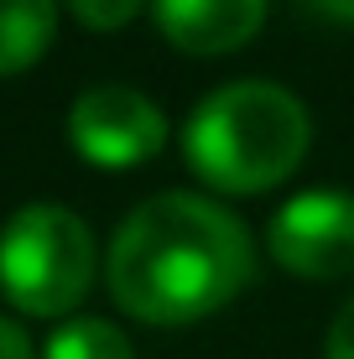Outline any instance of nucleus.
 Wrapping results in <instances>:
<instances>
[{
  "instance_id": "nucleus-5",
  "label": "nucleus",
  "mask_w": 354,
  "mask_h": 359,
  "mask_svg": "<svg viewBox=\"0 0 354 359\" xmlns=\"http://www.w3.org/2000/svg\"><path fill=\"white\" fill-rule=\"evenodd\" d=\"M68 141L94 167H141L167 146V120L141 89L100 83L68 109Z\"/></svg>"
},
{
  "instance_id": "nucleus-12",
  "label": "nucleus",
  "mask_w": 354,
  "mask_h": 359,
  "mask_svg": "<svg viewBox=\"0 0 354 359\" xmlns=\"http://www.w3.org/2000/svg\"><path fill=\"white\" fill-rule=\"evenodd\" d=\"M318 16H328V21H339V27H354V0H308Z\"/></svg>"
},
{
  "instance_id": "nucleus-1",
  "label": "nucleus",
  "mask_w": 354,
  "mask_h": 359,
  "mask_svg": "<svg viewBox=\"0 0 354 359\" xmlns=\"http://www.w3.org/2000/svg\"><path fill=\"white\" fill-rule=\"evenodd\" d=\"M255 271L250 234L198 193H156L130 208L104 255L109 297L141 323H198L240 297Z\"/></svg>"
},
{
  "instance_id": "nucleus-11",
  "label": "nucleus",
  "mask_w": 354,
  "mask_h": 359,
  "mask_svg": "<svg viewBox=\"0 0 354 359\" xmlns=\"http://www.w3.org/2000/svg\"><path fill=\"white\" fill-rule=\"evenodd\" d=\"M0 359H32V344L11 318H0Z\"/></svg>"
},
{
  "instance_id": "nucleus-2",
  "label": "nucleus",
  "mask_w": 354,
  "mask_h": 359,
  "mask_svg": "<svg viewBox=\"0 0 354 359\" xmlns=\"http://www.w3.org/2000/svg\"><path fill=\"white\" fill-rule=\"evenodd\" d=\"M313 120L302 99L266 79L224 83L188 115L182 156L219 193H271L302 167Z\"/></svg>"
},
{
  "instance_id": "nucleus-10",
  "label": "nucleus",
  "mask_w": 354,
  "mask_h": 359,
  "mask_svg": "<svg viewBox=\"0 0 354 359\" xmlns=\"http://www.w3.org/2000/svg\"><path fill=\"white\" fill-rule=\"evenodd\" d=\"M323 359H354V297L339 307V318L328 323V339H323Z\"/></svg>"
},
{
  "instance_id": "nucleus-7",
  "label": "nucleus",
  "mask_w": 354,
  "mask_h": 359,
  "mask_svg": "<svg viewBox=\"0 0 354 359\" xmlns=\"http://www.w3.org/2000/svg\"><path fill=\"white\" fill-rule=\"evenodd\" d=\"M57 32V0H0V73H27Z\"/></svg>"
},
{
  "instance_id": "nucleus-8",
  "label": "nucleus",
  "mask_w": 354,
  "mask_h": 359,
  "mask_svg": "<svg viewBox=\"0 0 354 359\" xmlns=\"http://www.w3.org/2000/svg\"><path fill=\"white\" fill-rule=\"evenodd\" d=\"M47 359H130V339L104 318H73L47 339Z\"/></svg>"
},
{
  "instance_id": "nucleus-4",
  "label": "nucleus",
  "mask_w": 354,
  "mask_h": 359,
  "mask_svg": "<svg viewBox=\"0 0 354 359\" xmlns=\"http://www.w3.org/2000/svg\"><path fill=\"white\" fill-rule=\"evenodd\" d=\"M271 261L302 281H334L354 271V193L313 188L287 198L266 229Z\"/></svg>"
},
{
  "instance_id": "nucleus-9",
  "label": "nucleus",
  "mask_w": 354,
  "mask_h": 359,
  "mask_svg": "<svg viewBox=\"0 0 354 359\" xmlns=\"http://www.w3.org/2000/svg\"><path fill=\"white\" fill-rule=\"evenodd\" d=\"M68 11L83 21V27H94V32H115V27H125V21L141 11V0H68Z\"/></svg>"
},
{
  "instance_id": "nucleus-6",
  "label": "nucleus",
  "mask_w": 354,
  "mask_h": 359,
  "mask_svg": "<svg viewBox=\"0 0 354 359\" xmlns=\"http://www.w3.org/2000/svg\"><path fill=\"white\" fill-rule=\"evenodd\" d=\"M151 11L167 42L198 57L245 47L266 21V0H151Z\"/></svg>"
},
{
  "instance_id": "nucleus-3",
  "label": "nucleus",
  "mask_w": 354,
  "mask_h": 359,
  "mask_svg": "<svg viewBox=\"0 0 354 359\" xmlns=\"http://www.w3.org/2000/svg\"><path fill=\"white\" fill-rule=\"evenodd\" d=\"M94 281V234L63 203H27L0 229V292L36 318L73 313Z\"/></svg>"
}]
</instances>
